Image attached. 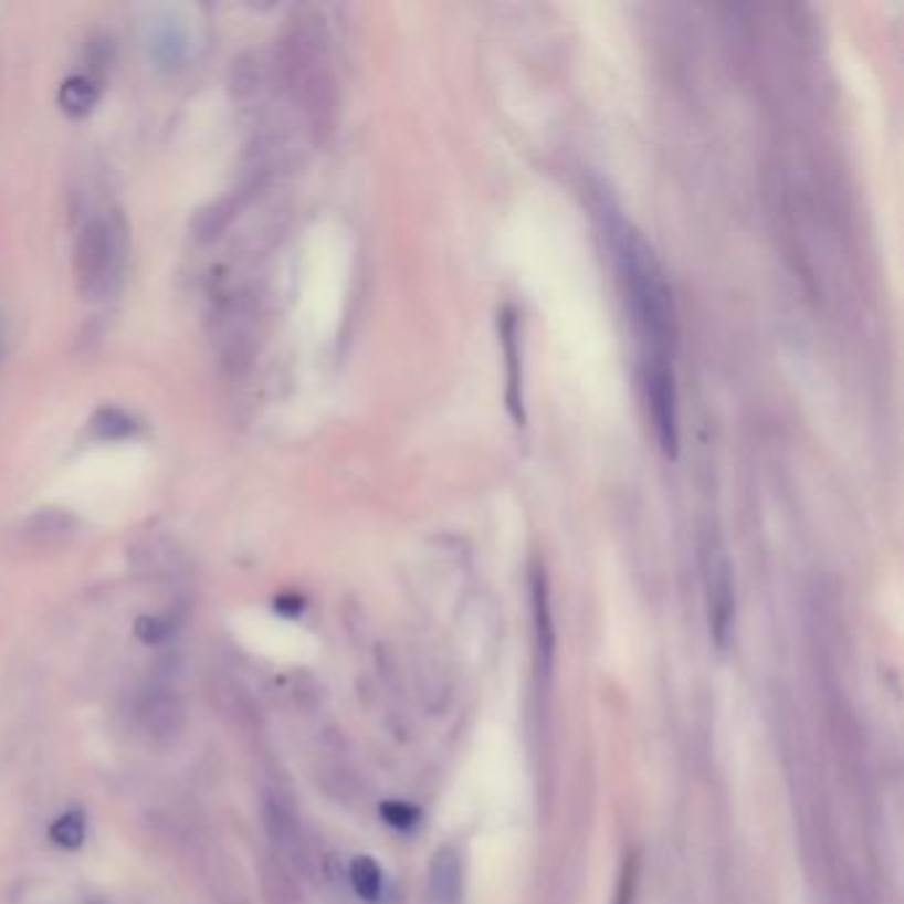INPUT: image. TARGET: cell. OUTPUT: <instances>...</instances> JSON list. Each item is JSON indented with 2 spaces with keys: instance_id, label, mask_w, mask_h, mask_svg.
Masks as SVG:
<instances>
[{
  "instance_id": "obj_1",
  "label": "cell",
  "mask_w": 904,
  "mask_h": 904,
  "mask_svg": "<svg viewBox=\"0 0 904 904\" xmlns=\"http://www.w3.org/2000/svg\"><path fill=\"white\" fill-rule=\"evenodd\" d=\"M608 239L623 292H627L631 318L640 332L642 361H671L676 337L674 295L653 248L623 218L610 221Z\"/></svg>"
},
{
  "instance_id": "obj_7",
  "label": "cell",
  "mask_w": 904,
  "mask_h": 904,
  "mask_svg": "<svg viewBox=\"0 0 904 904\" xmlns=\"http://www.w3.org/2000/svg\"><path fill=\"white\" fill-rule=\"evenodd\" d=\"M77 523L70 512L62 509H40L35 515L27 517V523L22 525V536L30 547L38 549H53L62 547V544L70 542L75 536Z\"/></svg>"
},
{
  "instance_id": "obj_2",
  "label": "cell",
  "mask_w": 904,
  "mask_h": 904,
  "mask_svg": "<svg viewBox=\"0 0 904 904\" xmlns=\"http://www.w3.org/2000/svg\"><path fill=\"white\" fill-rule=\"evenodd\" d=\"M125 265V239L112 218H91L75 244V274L85 301L115 295Z\"/></svg>"
},
{
  "instance_id": "obj_6",
  "label": "cell",
  "mask_w": 904,
  "mask_h": 904,
  "mask_svg": "<svg viewBox=\"0 0 904 904\" xmlns=\"http://www.w3.org/2000/svg\"><path fill=\"white\" fill-rule=\"evenodd\" d=\"M263 826H265V833H269L271 843H274L276 860L284 862V865L305 870L308 852H305L303 828H301V820H297L295 809H292V803L287 799H282L278 793L265 796Z\"/></svg>"
},
{
  "instance_id": "obj_4",
  "label": "cell",
  "mask_w": 904,
  "mask_h": 904,
  "mask_svg": "<svg viewBox=\"0 0 904 904\" xmlns=\"http://www.w3.org/2000/svg\"><path fill=\"white\" fill-rule=\"evenodd\" d=\"M133 719L151 746L168 748L181 740L186 729V706L183 697L168 684H149L136 695L133 703Z\"/></svg>"
},
{
  "instance_id": "obj_12",
  "label": "cell",
  "mask_w": 904,
  "mask_h": 904,
  "mask_svg": "<svg viewBox=\"0 0 904 904\" xmlns=\"http://www.w3.org/2000/svg\"><path fill=\"white\" fill-rule=\"evenodd\" d=\"M234 212L236 204L231 199H221V202H212L208 208L197 210L195 218H191V234L202 244L216 242L234 221Z\"/></svg>"
},
{
  "instance_id": "obj_10",
  "label": "cell",
  "mask_w": 904,
  "mask_h": 904,
  "mask_svg": "<svg viewBox=\"0 0 904 904\" xmlns=\"http://www.w3.org/2000/svg\"><path fill=\"white\" fill-rule=\"evenodd\" d=\"M502 340H504V356H507V375H509V388H507V403L515 422H523V396H521V375H517V367H521V348H517V318L509 314H504L502 318Z\"/></svg>"
},
{
  "instance_id": "obj_21",
  "label": "cell",
  "mask_w": 904,
  "mask_h": 904,
  "mask_svg": "<svg viewBox=\"0 0 904 904\" xmlns=\"http://www.w3.org/2000/svg\"><path fill=\"white\" fill-rule=\"evenodd\" d=\"M276 610L284 616H295L303 610V600H297V597H278Z\"/></svg>"
},
{
  "instance_id": "obj_20",
  "label": "cell",
  "mask_w": 904,
  "mask_h": 904,
  "mask_svg": "<svg viewBox=\"0 0 904 904\" xmlns=\"http://www.w3.org/2000/svg\"><path fill=\"white\" fill-rule=\"evenodd\" d=\"M634 886H637V862L627 856V862H623L621 881H618L616 904H631V900H634Z\"/></svg>"
},
{
  "instance_id": "obj_11",
  "label": "cell",
  "mask_w": 904,
  "mask_h": 904,
  "mask_svg": "<svg viewBox=\"0 0 904 904\" xmlns=\"http://www.w3.org/2000/svg\"><path fill=\"white\" fill-rule=\"evenodd\" d=\"M534 621H536V644L544 658V666L549 669L551 653H555V629H551V610H549V589L547 576L542 570H534Z\"/></svg>"
},
{
  "instance_id": "obj_14",
  "label": "cell",
  "mask_w": 904,
  "mask_h": 904,
  "mask_svg": "<svg viewBox=\"0 0 904 904\" xmlns=\"http://www.w3.org/2000/svg\"><path fill=\"white\" fill-rule=\"evenodd\" d=\"M98 102V88L91 77L75 75L59 88V104L66 115L72 117H85Z\"/></svg>"
},
{
  "instance_id": "obj_9",
  "label": "cell",
  "mask_w": 904,
  "mask_h": 904,
  "mask_svg": "<svg viewBox=\"0 0 904 904\" xmlns=\"http://www.w3.org/2000/svg\"><path fill=\"white\" fill-rule=\"evenodd\" d=\"M261 889L265 904H303L301 889L292 881L290 868L274 854L261 862Z\"/></svg>"
},
{
  "instance_id": "obj_15",
  "label": "cell",
  "mask_w": 904,
  "mask_h": 904,
  "mask_svg": "<svg viewBox=\"0 0 904 904\" xmlns=\"http://www.w3.org/2000/svg\"><path fill=\"white\" fill-rule=\"evenodd\" d=\"M133 430H136V422L123 409L115 407L98 409L91 420V435L102 438V441H117V438L130 435Z\"/></svg>"
},
{
  "instance_id": "obj_13",
  "label": "cell",
  "mask_w": 904,
  "mask_h": 904,
  "mask_svg": "<svg viewBox=\"0 0 904 904\" xmlns=\"http://www.w3.org/2000/svg\"><path fill=\"white\" fill-rule=\"evenodd\" d=\"M350 886H354V892L361 896L364 902L375 904L382 900L385 875L375 856L367 854L354 856V862H350Z\"/></svg>"
},
{
  "instance_id": "obj_5",
  "label": "cell",
  "mask_w": 904,
  "mask_h": 904,
  "mask_svg": "<svg viewBox=\"0 0 904 904\" xmlns=\"http://www.w3.org/2000/svg\"><path fill=\"white\" fill-rule=\"evenodd\" d=\"M642 388L653 417L663 454L676 456L680 449V398L671 361H642Z\"/></svg>"
},
{
  "instance_id": "obj_19",
  "label": "cell",
  "mask_w": 904,
  "mask_h": 904,
  "mask_svg": "<svg viewBox=\"0 0 904 904\" xmlns=\"http://www.w3.org/2000/svg\"><path fill=\"white\" fill-rule=\"evenodd\" d=\"M380 814L396 830H411L420 822V812L407 801H385L380 807Z\"/></svg>"
},
{
  "instance_id": "obj_16",
  "label": "cell",
  "mask_w": 904,
  "mask_h": 904,
  "mask_svg": "<svg viewBox=\"0 0 904 904\" xmlns=\"http://www.w3.org/2000/svg\"><path fill=\"white\" fill-rule=\"evenodd\" d=\"M151 53L162 66H178L183 62V35L172 22L157 27L151 35Z\"/></svg>"
},
{
  "instance_id": "obj_3",
  "label": "cell",
  "mask_w": 904,
  "mask_h": 904,
  "mask_svg": "<svg viewBox=\"0 0 904 904\" xmlns=\"http://www.w3.org/2000/svg\"><path fill=\"white\" fill-rule=\"evenodd\" d=\"M703 581H706V605L711 637L719 648H727L735 623V578L727 551L716 536L703 544Z\"/></svg>"
},
{
  "instance_id": "obj_18",
  "label": "cell",
  "mask_w": 904,
  "mask_h": 904,
  "mask_svg": "<svg viewBox=\"0 0 904 904\" xmlns=\"http://www.w3.org/2000/svg\"><path fill=\"white\" fill-rule=\"evenodd\" d=\"M133 631H136V637L144 644H162L165 640H170V634L176 631V623L159 616H141Z\"/></svg>"
},
{
  "instance_id": "obj_8",
  "label": "cell",
  "mask_w": 904,
  "mask_h": 904,
  "mask_svg": "<svg viewBox=\"0 0 904 904\" xmlns=\"http://www.w3.org/2000/svg\"><path fill=\"white\" fill-rule=\"evenodd\" d=\"M430 896L435 904H459L462 896V862L454 847H441L430 862Z\"/></svg>"
},
{
  "instance_id": "obj_17",
  "label": "cell",
  "mask_w": 904,
  "mask_h": 904,
  "mask_svg": "<svg viewBox=\"0 0 904 904\" xmlns=\"http://www.w3.org/2000/svg\"><path fill=\"white\" fill-rule=\"evenodd\" d=\"M51 841L62 849H80L85 841V820L80 812H66L51 826Z\"/></svg>"
}]
</instances>
